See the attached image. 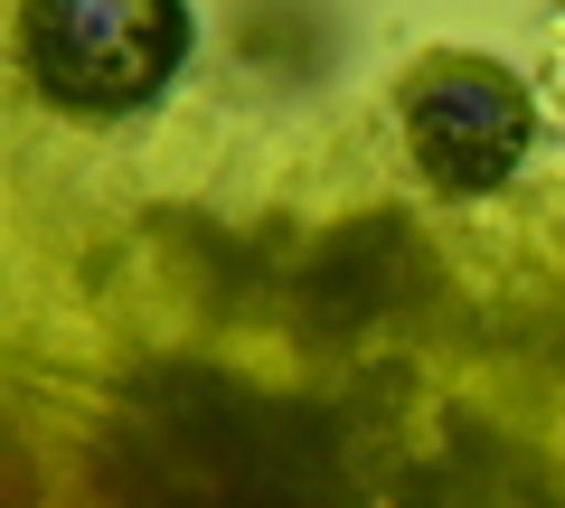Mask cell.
Wrapping results in <instances>:
<instances>
[{
  "mask_svg": "<svg viewBox=\"0 0 565 508\" xmlns=\"http://www.w3.org/2000/svg\"><path fill=\"white\" fill-rule=\"evenodd\" d=\"M29 76L66 114H141L189 66V0H29Z\"/></svg>",
  "mask_w": 565,
  "mask_h": 508,
  "instance_id": "cell-1",
  "label": "cell"
},
{
  "mask_svg": "<svg viewBox=\"0 0 565 508\" xmlns=\"http://www.w3.org/2000/svg\"><path fill=\"white\" fill-rule=\"evenodd\" d=\"M405 142L434 188H500L527 161V85L490 57H434L405 85Z\"/></svg>",
  "mask_w": 565,
  "mask_h": 508,
  "instance_id": "cell-2",
  "label": "cell"
}]
</instances>
